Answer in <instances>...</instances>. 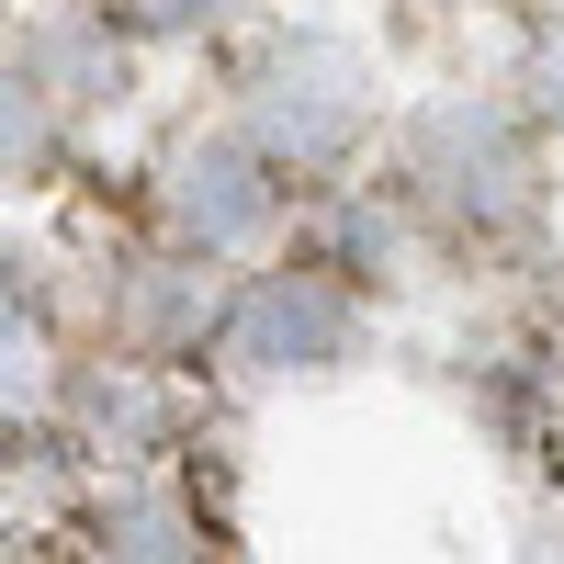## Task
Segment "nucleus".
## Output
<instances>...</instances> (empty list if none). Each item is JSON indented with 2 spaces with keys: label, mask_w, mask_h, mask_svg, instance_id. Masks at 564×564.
Returning a JSON list of instances; mask_svg holds the SVG:
<instances>
[{
  "label": "nucleus",
  "mask_w": 564,
  "mask_h": 564,
  "mask_svg": "<svg viewBox=\"0 0 564 564\" xmlns=\"http://www.w3.org/2000/svg\"><path fill=\"white\" fill-rule=\"evenodd\" d=\"M159 226L181 260H238L282 226V170L249 148L238 124H204L159 159Z\"/></svg>",
  "instance_id": "20e7f679"
},
{
  "label": "nucleus",
  "mask_w": 564,
  "mask_h": 564,
  "mask_svg": "<svg viewBox=\"0 0 564 564\" xmlns=\"http://www.w3.org/2000/svg\"><path fill=\"white\" fill-rule=\"evenodd\" d=\"M395 181L452 238H508L542 215V135L520 102H430L395 148Z\"/></svg>",
  "instance_id": "f257e3e1"
},
{
  "label": "nucleus",
  "mask_w": 564,
  "mask_h": 564,
  "mask_svg": "<svg viewBox=\"0 0 564 564\" xmlns=\"http://www.w3.org/2000/svg\"><path fill=\"white\" fill-rule=\"evenodd\" d=\"M57 159H68V113L45 102L23 57H0V181H45Z\"/></svg>",
  "instance_id": "0eeeda50"
},
{
  "label": "nucleus",
  "mask_w": 564,
  "mask_h": 564,
  "mask_svg": "<svg viewBox=\"0 0 564 564\" xmlns=\"http://www.w3.org/2000/svg\"><path fill=\"white\" fill-rule=\"evenodd\" d=\"M226 23H249V0H102L113 45H193V34H226Z\"/></svg>",
  "instance_id": "6e6552de"
},
{
  "label": "nucleus",
  "mask_w": 564,
  "mask_h": 564,
  "mask_svg": "<svg viewBox=\"0 0 564 564\" xmlns=\"http://www.w3.org/2000/svg\"><path fill=\"white\" fill-rule=\"evenodd\" d=\"M520 90H531L542 113H564V12L531 23V68H520Z\"/></svg>",
  "instance_id": "1a4fd4ad"
},
{
  "label": "nucleus",
  "mask_w": 564,
  "mask_h": 564,
  "mask_svg": "<svg viewBox=\"0 0 564 564\" xmlns=\"http://www.w3.org/2000/svg\"><path fill=\"white\" fill-rule=\"evenodd\" d=\"M361 339V282L339 260H271L215 305V361L238 384H282V372H327Z\"/></svg>",
  "instance_id": "7ed1b4c3"
},
{
  "label": "nucleus",
  "mask_w": 564,
  "mask_h": 564,
  "mask_svg": "<svg viewBox=\"0 0 564 564\" xmlns=\"http://www.w3.org/2000/svg\"><path fill=\"white\" fill-rule=\"evenodd\" d=\"M45 395H57V316H45L23 260H0V417H23Z\"/></svg>",
  "instance_id": "423d86ee"
},
{
  "label": "nucleus",
  "mask_w": 564,
  "mask_h": 564,
  "mask_svg": "<svg viewBox=\"0 0 564 564\" xmlns=\"http://www.w3.org/2000/svg\"><path fill=\"white\" fill-rule=\"evenodd\" d=\"M238 135L282 181L350 170L361 135H372V57L350 34H271L238 79Z\"/></svg>",
  "instance_id": "f03ea898"
},
{
  "label": "nucleus",
  "mask_w": 564,
  "mask_h": 564,
  "mask_svg": "<svg viewBox=\"0 0 564 564\" xmlns=\"http://www.w3.org/2000/svg\"><path fill=\"white\" fill-rule=\"evenodd\" d=\"M90 542H102V564H204V520L181 486H113L90 508Z\"/></svg>",
  "instance_id": "39448f33"
}]
</instances>
